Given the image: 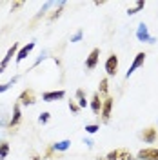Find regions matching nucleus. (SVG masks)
Returning <instances> with one entry per match:
<instances>
[{
  "instance_id": "obj_1",
  "label": "nucleus",
  "mask_w": 158,
  "mask_h": 160,
  "mask_svg": "<svg viewBox=\"0 0 158 160\" xmlns=\"http://www.w3.org/2000/svg\"><path fill=\"white\" fill-rule=\"evenodd\" d=\"M106 158L107 160H135L133 155H131V151L126 149V148H118V149L109 151L107 155H106Z\"/></svg>"
},
{
  "instance_id": "obj_2",
  "label": "nucleus",
  "mask_w": 158,
  "mask_h": 160,
  "mask_svg": "<svg viewBox=\"0 0 158 160\" xmlns=\"http://www.w3.org/2000/svg\"><path fill=\"white\" fill-rule=\"evenodd\" d=\"M20 122H22V111H20V104L17 102V104L13 106V115H11V120H9V124H7L9 133L17 131V128L20 126Z\"/></svg>"
},
{
  "instance_id": "obj_3",
  "label": "nucleus",
  "mask_w": 158,
  "mask_h": 160,
  "mask_svg": "<svg viewBox=\"0 0 158 160\" xmlns=\"http://www.w3.org/2000/svg\"><path fill=\"white\" fill-rule=\"evenodd\" d=\"M18 49H20V46L17 44V42H13V46L7 49L6 57L2 58V62H0V73H4V71L7 69V66H9V62H11V58H13V57L17 58V53H18Z\"/></svg>"
},
{
  "instance_id": "obj_4",
  "label": "nucleus",
  "mask_w": 158,
  "mask_h": 160,
  "mask_svg": "<svg viewBox=\"0 0 158 160\" xmlns=\"http://www.w3.org/2000/svg\"><path fill=\"white\" fill-rule=\"evenodd\" d=\"M35 102H37V95H35V91L31 89V88L24 89L18 95V104L20 106H33Z\"/></svg>"
},
{
  "instance_id": "obj_5",
  "label": "nucleus",
  "mask_w": 158,
  "mask_h": 160,
  "mask_svg": "<svg viewBox=\"0 0 158 160\" xmlns=\"http://www.w3.org/2000/svg\"><path fill=\"white\" fill-rule=\"evenodd\" d=\"M146 57H147V55H146L144 51L136 53V57L133 58V62H131V66H129L127 73H126V78H129V77H131V75H133L135 71L138 69V68H142V66H144V62H146Z\"/></svg>"
},
{
  "instance_id": "obj_6",
  "label": "nucleus",
  "mask_w": 158,
  "mask_h": 160,
  "mask_svg": "<svg viewBox=\"0 0 158 160\" xmlns=\"http://www.w3.org/2000/svg\"><path fill=\"white\" fill-rule=\"evenodd\" d=\"M136 38H138L140 42H147V44H155V42H156L155 37H151V35H149L147 26H146L144 22H140L138 28H136Z\"/></svg>"
},
{
  "instance_id": "obj_7",
  "label": "nucleus",
  "mask_w": 158,
  "mask_h": 160,
  "mask_svg": "<svg viewBox=\"0 0 158 160\" xmlns=\"http://www.w3.org/2000/svg\"><path fill=\"white\" fill-rule=\"evenodd\" d=\"M113 97H107L104 98V106H102V113H100V120L102 124H107L109 118H111V111H113Z\"/></svg>"
},
{
  "instance_id": "obj_8",
  "label": "nucleus",
  "mask_w": 158,
  "mask_h": 160,
  "mask_svg": "<svg viewBox=\"0 0 158 160\" xmlns=\"http://www.w3.org/2000/svg\"><path fill=\"white\" fill-rule=\"evenodd\" d=\"M116 71H118V57L115 53H111L106 60V73H107V77H115Z\"/></svg>"
},
{
  "instance_id": "obj_9",
  "label": "nucleus",
  "mask_w": 158,
  "mask_h": 160,
  "mask_svg": "<svg viewBox=\"0 0 158 160\" xmlns=\"http://www.w3.org/2000/svg\"><path fill=\"white\" fill-rule=\"evenodd\" d=\"M140 138L144 140V142H147V144H155L158 140V129L153 128V126H149V128H146L140 133Z\"/></svg>"
},
{
  "instance_id": "obj_10",
  "label": "nucleus",
  "mask_w": 158,
  "mask_h": 160,
  "mask_svg": "<svg viewBox=\"0 0 158 160\" xmlns=\"http://www.w3.org/2000/svg\"><path fill=\"white\" fill-rule=\"evenodd\" d=\"M138 160H158V148H146L140 149L136 155Z\"/></svg>"
},
{
  "instance_id": "obj_11",
  "label": "nucleus",
  "mask_w": 158,
  "mask_h": 160,
  "mask_svg": "<svg viewBox=\"0 0 158 160\" xmlns=\"http://www.w3.org/2000/svg\"><path fill=\"white\" fill-rule=\"evenodd\" d=\"M98 58H100V49L98 48H95V49L87 55V58H86V69H89V71L95 69L96 64H98Z\"/></svg>"
},
{
  "instance_id": "obj_12",
  "label": "nucleus",
  "mask_w": 158,
  "mask_h": 160,
  "mask_svg": "<svg viewBox=\"0 0 158 160\" xmlns=\"http://www.w3.org/2000/svg\"><path fill=\"white\" fill-rule=\"evenodd\" d=\"M33 49H35V42H27L26 46H22V48L18 49V53H17V58H15V60H17V64H20L24 58H27V57H29V53Z\"/></svg>"
},
{
  "instance_id": "obj_13",
  "label": "nucleus",
  "mask_w": 158,
  "mask_h": 160,
  "mask_svg": "<svg viewBox=\"0 0 158 160\" xmlns=\"http://www.w3.org/2000/svg\"><path fill=\"white\" fill-rule=\"evenodd\" d=\"M102 106H104L102 97H100L98 93H95V95L91 97V109H93V113H95L98 118H100V113H102Z\"/></svg>"
},
{
  "instance_id": "obj_14",
  "label": "nucleus",
  "mask_w": 158,
  "mask_h": 160,
  "mask_svg": "<svg viewBox=\"0 0 158 160\" xmlns=\"http://www.w3.org/2000/svg\"><path fill=\"white\" fill-rule=\"evenodd\" d=\"M66 97V91L64 89H58V91H47L42 95V100L44 102H55V100H62Z\"/></svg>"
},
{
  "instance_id": "obj_15",
  "label": "nucleus",
  "mask_w": 158,
  "mask_h": 160,
  "mask_svg": "<svg viewBox=\"0 0 158 160\" xmlns=\"http://www.w3.org/2000/svg\"><path fill=\"white\" fill-rule=\"evenodd\" d=\"M75 100H77V104L80 106V109L87 108V98H86V91L84 89H77V93H75Z\"/></svg>"
},
{
  "instance_id": "obj_16",
  "label": "nucleus",
  "mask_w": 158,
  "mask_h": 160,
  "mask_svg": "<svg viewBox=\"0 0 158 160\" xmlns=\"http://www.w3.org/2000/svg\"><path fill=\"white\" fill-rule=\"evenodd\" d=\"M98 93L100 97H106L107 98V93H109V80L107 78H102L100 80V84H98Z\"/></svg>"
},
{
  "instance_id": "obj_17",
  "label": "nucleus",
  "mask_w": 158,
  "mask_h": 160,
  "mask_svg": "<svg viewBox=\"0 0 158 160\" xmlns=\"http://www.w3.org/2000/svg\"><path fill=\"white\" fill-rule=\"evenodd\" d=\"M71 148V140H60V142H55L53 144V149L57 151H66V149H69Z\"/></svg>"
},
{
  "instance_id": "obj_18",
  "label": "nucleus",
  "mask_w": 158,
  "mask_h": 160,
  "mask_svg": "<svg viewBox=\"0 0 158 160\" xmlns=\"http://www.w3.org/2000/svg\"><path fill=\"white\" fill-rule=\"evenodd\" d=\"M9 142H6V140H2L0 142V160H6L7 158V155H9Z\"/></svg>"
},
{
  "instance_id": "obj_19",
  "label": "nucleus",
  "mask_w": 158,
  "mask_h": 160,
  "mask_svg": "<svg viewBox=\"0 0 158 160\" xmlns=\"http://www.w3.org/2000/svg\"><path fill=\"white\" fill-rule=\"evenodd\" d=\"M144 8H146V2H144V0H138L133 8H129V9H127V15H136V13H138V11H142Z\"/></svg>"
},
{
  "instance_id": "obj_20",
  "label": "nucleus",
  "mask_w": 158,
  "mask_h": 160,
  "mask_svg": "<svg viewBox=\"0 0 158 160\" xmlns=\"http://www.w3.org/2000/svg\"><path fill=\"white\" fill-rule=\"evenodd\" d=\"M64 8H66V2H58V9L53 11V13L49 15V20H51V22H53V20H57L60 15H62V9H64Z\"/></svg>"
},
{
  "instance_id": "obj_21",
  "label": "nucleus",
  "mask_w": 158,
  "mask_h": 160,
  "mask_svg": "<svg viewBox=\"0 0 158 160\" xmlns=\"http://www.w3.org/2000/svg\"><path fill=\"white\" fill-rule=\"evenodd\" d=\"M17 80H18V77H13V78L9 80V82H6V84H0V93H4V91H7L13 86V84H17Z\"/></svg>"
},
{
  "instance_id": "obj_22",
  "label": "nucleus",
  "mask_w": 158,
  "mask_h": 160,
  "mask_svg": "<svg viewBox=\"0 0 158 160\" xmlns=\"http://www.w3.org/2000/svg\"><path fill=\"white\" fill-rule=\"evenodd\" d=\"M42 158H57V151L53 149V146L46 148V153L42 155Z\"/></svg>"
},
{
  "instance_id": "obj_23",
  "label": "nucleus",
  "mask_w": 158,
  "mask_h": 160,
  "mask_svg": "<svg viewBox=\"0 0 158 160\" xmlns=\"http://www.w3.org/2000/svg\"><path fill=\"white\" fill-rule=\"evenodd\" d=\"M49 118H51L49 113H47V111H42V113H40V117H38V122H40V124H47Z\"/></svg>"
},
{
  "instance_id": "obj_24",
  "label": "nucleus",
  "mask_w": 158,
  "mask_h": 160,
  "mask_svg": "<svg viewBox=\"0 0 158 160\" xmlns=\"http://www.w3.org/2000/svg\"><path fill=\"white\" fill-rule=\"evenodd\" d=\"M98 129H100L98 124H89V126H86V133H89V135H95Z\"/></svg>"
},
{
  "instance_id": "obj_25",
  "label": "nucleus",
  "mask_w": 158,
  "mask_h": 160,
  "mask_svg": "<svg viewBox=\"0 0 158 160\" xmlns=\"http://www.w3.org/2000/svg\"><path fill=\"white\" fill-rule=\"evenodd\" d=\"M51 6H53V2H46V4H44V8H42V9L38 11V15H37V18H35V20H38L40 17H44V15H46V11L49 9Z\"/></svg>"
},
{
  "instance_id": "obj_26",
  "label": "nucleus",
  "mask_w": 158,
  "mask_h": 160,
  "mask_svg": "<svg viewBox=\"0 0 158 160\" xmlns=\"http://www.w3.org/2000/svg\"><path fill=\"white\" fill-rule=\"evenodd\" d=\"M69 109H71V113H75V115L80 111V106L77 104V100H69Z\"/></svg>"
},
{
  "instance_id": "obj_27",
  "label": "nucleus",
  "mask_w": 158,
  "mask_h": 160,
  "mask_svg": "<svg viewBox=\"0 0 158 160\" xmlns=\"http://www.w3.org/2000/svg\"><path fill=\"white\" fill-rule=\"evenodd\" d=\"M82 35H84V33H82V29H80V31H77V33H75V35L71 37V42H78V40L82 38Z\"/></svg>"
},
{
  "instance_id": "obj_28",
  "label": "nucleus",
  "mask_w": 158,
  "mask_h": 160,
  "mask_svg": "<svg viewBox=\"0 0 158 160\" xmlns=\"http://www.w3.org/2000/svg\"><path fill=\"white\" fill-rule=\"evenodd\" d=\"M24 6V2H15V4H11V9H20Z\"/></svg>"
},
{
  "instance_id": "obj_29",
  "label": "nucleus",
  "mask_w": 158,
  "mask_h": 160,
  "mask_svg": "<svg viewBox=\"0 0 158 160\" xmlns=\"http://www.w3.org/2000/svg\"><path fill=\"white\" fill-rule=\"evenodd\" d=\"M27 160H44V158H42V155H37V153H35V155H31Z\"/></svg>"
},
{
  "instance_id": "obj_30",
  "label": "nucleus",
  "mask_w": 158,
  "mask_h": 160,
  "mask_svg": "<svg viewBox=\"0 0 158 160\" xmlns=\"http://www.w3.org/2000/svg\"><path fill=\"white\" fill-rule=\"evenodd\" d=\"M96 160H107V158H106V157H98Z\"/></svg>"
}]
</instances>
